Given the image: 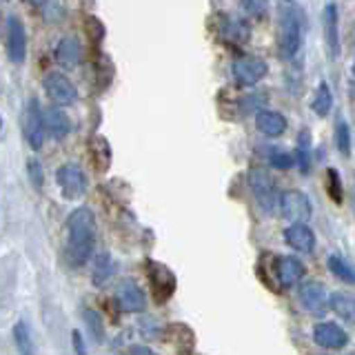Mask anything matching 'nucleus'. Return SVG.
I'll return each mask as SVG.
<instances>
[{
  "mask_svg": "<svg viewBox=\"0 0 355 355\" xmlns=\"http://www.w3.org/2000/svg\"><path fill=\"white\" fill-rule=\"evenodd\" d=\"M27 5H33V7H40V5H44L47 0H25Z\"/></svg>",
  "mask_w": 355,
  "mask_h": 355,
  "instance_id": "4c0bfd02",
  "label": "nucleus"
},
{
  "mask_svg": "<svg viewBox=\"0 0 355 355\" xmlns=\"http://www.w3.org/2000/svg\"><path fill=\"white\" fill-rule=\"evenodd\" d=\"M55 178H58V184L62 189L64 198L76 200L87 191V175L80 166L73 164V162L62 164L58 169V173H55Z\"/></svg>",
  "mask_w": 355,
  "mask_h": 355,
  "instance_id": "1a4fd4ad",
  "label": "nucleus"
},
{
  "mask_svg": "<svg viewBox=\"0 0 355 355\" xmlns=\"http://www.w3.org/2000/svg\"><path fill=\"white\" fill-rule=\"evenodd\" d=\"M147 277H149V288H151V295L155 297V302L162 304L166 302L178 288V280L171 269H166L164 264L149 260L147 262Z\"/></svg>",
  "mask_w": 355,
  "mask_h": 355,
  "instance_id": "20e7f679",
  "label": "nucleus"
},
{
  "mask_svg": "<svg viewBox=\"0 0 355 355\" xmlns=\"http://www.w3.org/2000/svg\"><path fill=\"white\" fill-rule=\"evenodd\" d=\"M71 342H73V351H76V355H87V349H85V342H83L80 331H73V333H71Z\"/></svg>",
  "mask_w": 355,
  "mask_h": 355,
  "instance_id": "c9c22d12",
  "label": "nucleus"
},
{
  "mask_svg": "<svg viewBox=\"0 0 355 355\" xmlns=\"http://www.w3.org/2000/svg\"><path fill=\"white\" fill-rule=\"evenodd\" d=\"M255 127H258L260 133H264V136L277 138L286 131V118L282 114H277V111L262 109V111H258V116H255Z\"/></svg>",
  "mask_w": 355,
  "mask_h": 355,
  "instance_id": "a211bd4d",
  "label": "nucleus"
},
{
  "mask_svg": "<svg viewBox=\"0 0 355 355\" xmlns=\"http://www.w3.org/2000/svg\"><path fill=\"white\" fill-rule=\"evenodd\" d=\"M329 309H333L340 318L351 322L355 313V300L351 293H333L329 295Z\"/></svg>",
  "mask_w": 355,
  "mask_h": 355,
  "instance_id": "412c9836",
  "label": "nucleus"
},
{
  "mask_svg": "<svg viewBox=\"0 0 355 355\" xmlns=\"http://www.w3.org/2000/svg\"><path fill=\"white\" fill-rule=\"evenodd\" d=\"M300 169H302V173H309L311 169V133L304 129L302 133H300V140H297V151H295V158Z\"/></svg>",
  "mask_w": 355,
  "mask_h": 355,
  "instance_id": "a878e982",
  "label": "nucleus"
},
{
  "mask_svg": "<svg viewBox=\"0 0 355 355\" xmlns=\"http://www.w3.org/2000/svg\"><path fill=\"white\" fill-rule=\"evenodd\" d=\"M129 355H158L155 351L147 349V347H140V344H136V347H131L129 349Z\"/></svg>",
  "mask_w": 355,
  "mask_h": 355,
  "instance_id": "e433bc0d",
  "label": "nucleus"
},
{
  "mask_svg": "<svg viewBox=\"0 0 355 355\" xmlns=\"http://www.w3.org/2000/svg\"><path fill=\"white\" fill-rule=\"evenodd\" d=\"M83 318H85V324H87L89 333H92V338L96 342H105V324H103V320H100V315L96 313V311L85 309Z\"/></svg>",
  "mask_w": 355,
  "mask_h": 355,
  "instance_id": "bb28decb",
  "label": "nucleus"
},
{
  "mask_svg": "<svg viewBox=\"0 0 355 355\" xmlns=\"http://www.w3.org/2000/svg\"><path fill=\"white\" fill-rule=\"evenodd\" d=\"M313 340L322 349H342V347H347L349 336H347V331H342L338 324H333V322H322V324L313 329Z\"/></svg>",
  "mask_w": 355,
  "mask_h": 355,
  "instance_id": "ddd939ff",
  "label": "nucleus"
},
{
  "mask_svg": "<svg viewBox=\"0 0 355 355\" xmlns=\"http://www.w3.org/2000/svg\"><path fill=\"white\" fill-rule=\"evenodd\" d=\"M336 144H338V151L342 155H351V129L347 122H338L336 127Z\"/></svg>",
  "mask_w": 355,
  "mask_h": 355,
  "instance_id": "c756f323",
  "label": "nucleus"
},
{
  "mask_svg": "<svg viewBox=\"0 0 355 355\" xmlns=\"http://www.w3.org/2000/svg\"><path fill=\"white\" fill-rule=\"evenodd\" d=\"M42 87H44V94H47L53 103V107L71 105L76 100V87L71 85L69 78L62 73H47L42 80Z\"/></svg>",
  "mask_w": 355,
  "mask_h": 355,
  "instance_id": "0eeeda50",
  "label": "nucleus"
},
{
  "mask_svg": "<svg viewBox=\"0 0 355 355\" xmlns=\"http://www.w3.org/2000/svg\"><path fill=\"white\" fill-rule=\"evenodd\" d=\"M96 242V218L92 209L78 207L67 220V260L71 266H83L92 258Z\"/></svg>",
  "mask_w": 355,
  "mask_h": 355,
  "instance_id": "f257e3e1",
  "label": "nucleus"
},
{
  "mask_svg": "<svg viewBox=\"0 0 355 355\" xmlns=\"http://www.w3.org/2000/svg\"><path fill=\"white\" fill-rule=\"evenodd\" d=\"M327 193L336 205H342L344 200V191H342V180L340 173L336 169H327Z\"/></svg>",
  "mask_w": 355,
  "mask_h": 355,
  "instance_id": "cd10ccee",
  "label": "nucleus"
},
{
  "mask_svg": "<svg viewBox=\"0 0 355 355\" xmlns=\"http://www.w3.org/2000/svg\"><path fill=\"white\" fill-rule=\"evenodd\" d=\"M329 269L331 273L340 277L342 282H347V284H353L355 282V273H353V266L342 258V255H331L329 258Z\"/></svg>",
  "mask_w": 355,
  "mask_h": 355,
  "instance_id": "393cba45",
  "label": "nucleus"
},
{
  "mask_svg": "<svg viewBox=\"0 0 355 355\" xmlns=\"http://www.w3.org/2000/svg\"><path fill=\"white\" fill-rule=\"evenodd\" d=\"M273 269H275L277 282L282 286H293L295 282H300L304 277V264L297 258H293V255H282V258H277Z\"/></svg>",
  "mask_w": 355,
  "mask_h": 355,
  "instance_id": "4468645a",
  "label": "nucleus"
},
{
  "mask_svg": "<svg viewBox=\"0 0 355 355\" xmlns=\"http://www.w3.org/2000/svg\"><path fill=\"white\" fill-rule=\"evenodd\" d=\"M269 160H271V164L275 166V169H291V166L295 164L293 155L286 153V151H273Z\"/></svg>",
  "mask_w": 355,
  "mask_h": 355,
  "instance_id": "72a5a7b5",
  "label": "nucleus"
},
{
  "mask_svg": "<svg viewBox=\"0 0 355 355\" xmlns=\"http://www.w3.org/2000/svg\"><path fill=\"white\" fill-rule=\"evenodd\" d=\"M14 340H16V347H18L20 355H36V347H33L31 333L25 322H18L14 327Z\"/></svg>",
  "mask_w": 355,
  "mask_h": 355,
  "instance_id": "b1692460",
  "label": "nucleus"
},
{
  "mask_svg": "<svg viewBox=\"0 0 355 355\" xmlns=\"http://www.w3.org/2000/svg\"><path fill=\"white\" fill-rule=\"evenodd\" d=\"M322 22H324V38H327L331 58H338L340 55V14H338V7L333 3L324 7Z\"/></svg>",
  "mask_w": 355,
  "mask_h": 355,
  "instance_id": "2eb2a0df",
  "label": "nucleus"
},
{
  "mask_svg": "<svg viewBox=\"0 0 355 355\" xmlns=\"http://www.w3.org/2000/svg\"><path fill=\"white\" fill-rule=\"evenodd\" d=\"M249 187H251L255 200H258V205L262 207V211H266V214H277V207H280V191H277L275 180L269 175V171L260 169V166L251 169Z\"/></svg>",
  "mask_w": 355,
  "mask_h": 355,
  "instance_id": "f03ea898",
  "label": "nucleus"
},
{
  "mask_svg": "<svg viewBox=\"0 0 355 355\" xmlns=\"http://www.w3.org/2000/svg\"><path fill=\"white\" fill-rule=\"evenodd\" d=\"M80 58H83V47L76 38H62L58 42V47H55V60H58V64H62L64 69L78 67L80 64Z\"/></svg>",
  "mask_w": 355,
  "mask_h": 355,
  "instance_id": "6ab92c4d",
  "label": "nucleus"
},
{
  "mask_svg": "<svg viewBox=\"0 0 355 355\" xmlns=\"http://www.w3.org/2000/svg\"><path fill=\"white\" fill-rule=\"evenodd\" d=\"M22 131H25V138L29 142V147L38 151L44 142L42 109H40L38 98H31L25 107V114H22Z\"/></svg>",
  "mask_w": 355,
  "mask_h": 355,
  "instance_id": "39448f33",
  "label": "nucleus"
},
{
  "mask_svg": "<svg viewBox=\"0 0 355 355\" xmlns=\"http://www.w3.org/2000/svg\"><path fill=\"white\" fill-rule=\"evenodd\" d=\"M116 300L122 311L127 313H140L144 309V293L133 280H122L116 288Z\"/></svg>",
  "mask_w": 355,
  "mask_h": 355,
  "instance_id": "f8f14e48",
  "label": "nucleus"
},
{
  "mask_svg": "<svg viewBox=\"0 0 355 355\" xmlns=\"http://www.w3.org/2000/svg\"><path fill=\"white\" fill-rule=\"evenodd\" d=\"M0 129H3V118H0Z\"/></svg>",
  "mask_w": 355,
  "mask_h": 355,
  "instance_id": "58836bf2",
  "label": "nucleus"
},
{
  "mask_svg": "<svg viewBox=\"0 0 355 355\" xmlns=\"http://www.w3.org/2000/svg\"><path fill=\"white\" fill-rule=\"evenodd\" d=\"M7 55L14 64H20L27 55V33L16 16L7 20Z\"/></svg>",
  "mask_w": 355,
  "mask_h": 355,
  "instance_id": "9b49d317",
  "label": "nucleus"
},
{
  "mask_svg": "<svg viewBox=\"0 0 355 355\" xmlns=\"http://www.w3.org/2000/svg\"><path fill=\"white\" fill-rule=\"evenodd\" d=\"M269 71V67L262 58H253V55H247V58H238L231 64V73L233 80H236L240 87H253L258 85L262 78Z\"/></svg>",
  "mask_w": 355,
  "mask_h": 355,
  "instance_id": "423d86ee",
  "label": "nucleus"
},
{
  "mask_svg": "<svg viewBox=\"0 0 355 355\" xmlns=\"http://www.w3.org/2000/svg\"><path fill=\"white\" fill-rule=\"evenodd\" d=\"M114 271H116V266H114V260H111V255L100 253L94 260V284L105 286L109 282V277L114 275Z\"/></svg>",
  "mask_w": 355,
  "mask_h": 355,
  "instance_id": "4be33fe9",
  "label": "nucleus"
},
{
  "mask_svg": "<svg viewBox=\"0 0 355 355\" xmlns=\"http://www.w3.org/2000/svg\"><path fill=\"white\" fill-rule=\"evenodd\" d=\"M240 3L251 18H262L269 9V0H240Z\"/></svg>",
  "mask_w": 355,
  "mask_h": 355,
  "instance_id": "2f4dec72",
  "label": "nucleus"
},
{
  "mask_svg": "<svg viewBox=\"0 0 355 355\" xmlns=\"http://www.w3.org/2000/svg\"><path fill=\"white\" fill-rule=\"evenodd\" d=\"M27 173H29V180H31L33 189H38L40 191L42 184H44V173H42V164L36 158H31L27 162Z\"/></svg>",
  "mask_w": 355,
  "mask_h": 355,
  "instance_id": "473e14b6",
  "label": "nucleus"
},
{
  "mask_svg": "<svg viewBox=\"0 0 355 355\" xmlns=\"http://www.w3.org/2000/svg\"><path fill=\"white\" fill-rule=\"evenodd\" d=\"M87 33L92 36V40H103V36H105L103 22L98 18H87Z\"/></svg>",
  "mask_w": 355,
  "mask_h": 355,
  "instance_id": "f704fd0d",
  "label": "nucleus"
},
{
  "mask_svg": "<svg viewBox=\"0 0 355 355\" xmlns=\"http://www.w3.org/2000/svg\"><path fill=\"white\" fill-rule=\"evenodd\" d=\"M331 107H333V94H331L329 85H327V83H322V85L315 89L313 100H311V109H313L320 118H324V116L329 114V111H331Z\"/></svg>",
  "mask_w": 355,
  "mask_h": 355,
  "instance_id": "5701e85b",
  "label": "nucleus"
},
{
  "mask_svg": "<svg viewBox=\"0 0 355 355\" xmlns=\"http://www.w3.org/2000/svg\"><path fill=\"white\" fill-rule=\"evenodd\" d=\"M222 36H225L227 40H231V42H244L249 38V29L242 25L240 20H227L225 22V31H222Z\"/></svg>",
  "mask_w": 355,
  "mask_h": 355,
  "instance_id": "c85d7f7f",
  "label": "nucleus"
},
{
  "mask_svg": "<svg viewBox=\"0 0 355 355\" xmlns=\"http://www.w3.org/2000/svg\"><path fill=\"white\" fill-rule=\"evenodd\" d=\"M300 302L311 315H324L329 309V291L322 282H304L300 288Z\"/></svg>",
  "mask_w": 355,
  "mask_h": 355,
  "instance_id": "9d476101",
  "label": "nucleus"
},
{
  "mask_svg": "<svg viewBox=\"0 0 355 355\" xmlns=\"http://www.w3.org/2000/svg\"><path fill=\"white\" fill-rule=\"evenodd\" d=\"M242 111H262L264 109V105H266V96L262 94V92H255V94H249L247 98H242Z\"/></svg>",
  "mask_w": 355,
  "mask_h": 355,
  "instance_id": "7c9ffc66",
  "label": "nucleus"
},
{
  "mask_svg": "<svg viewBox=\"0 0 355 355\" xmlns=\"http://www.w3.org/2000/svg\"><path fill=\"white\" fill-rule=\"evenodd\" d=\"M89 158H92L94 166L100 173H105L109 169V164H111V147H109L107 138L96 136V138L89 140Z\"/></svg>",
  "mask_w": 355,
  "mask_h": 355,
  "instance_id": "aec40b11",
  "label": "nucleus"
},
{
  "mask_svg": "<svg viewBox=\"0 0 355 355\" xmlns=\"http://www.w3.org/2000/svg\"><path fill=\"white\" fill-rule=\"evenodd\" d=\"M286 3H288V0H286Z\"/></svg>",
  "mask_w": 355,
  "mask_h": 355,
  "instance_id": "ea45409f",
  "label": "nucleus"
},
{
  "mask_svg": "<svg viewBox=\"0 0 355 355\" xmlns=\"http://www.w3.org/2000/svg\"><path fill=\"white\" fill-rule=\"evenodd\" d=\"M302 44V14L297 9H284L280 22V53L293 58Z\"/></svg>",
  "mask_w": 355,
  "mask_h": 355,
  "instance_id": "7ed1b4c3",
  "label": "nucleus"
},
{
  "mask_svg": "<svg viewBox=\"0 0 355 355\" xmlns=\"http://www.w3.org/2000/svg\"><path fill=\"white\" fill-rule=\"evenodd\" d=\"M277 211L288 218L291 222H309L311 214H313V209H311V202L309 198L302 193V191H286V193H280V207Z\"/></svg>",
  "mask_w": 355,
  "mask_h": 355,
  "instance_id": "6e6552de",
  "label": "nucleus"
},
{
  "mask_svg": "<svg viewBox=\"0 0 355 355\" xmlns=\"http://www.w3.org/2000/svg\"><path fill=\"white\" fill-rule=\"evenodd\" d=\"M284 240L291 244V247L300 253H311L315 249V236L306 225L302 222H295L286 231H284Z\"/></svg>",
  "mask_w": 355,
  "mask_h": 355,
  "instance_id": "f3484780",
  "label": "nucleus"
},
{
  "mask_svg": "<svg viewBox=\"0 0 355 355\" xmlns=\"http://www.w3.org/2000/svg\"><path fill=\"white\" fill-rule=\"evenodd\" d=\"M42 125H44V131L49 133L51 138L55 140H62L69 136L71 131V122L67 118V114L58 107H49L42 111Z\"/></svg>",
  "mask_w": 355,
  "mask_h": 355,
  "instance_id": "dca6fc26",
  "label": "nucleus"
}]
</instances>
